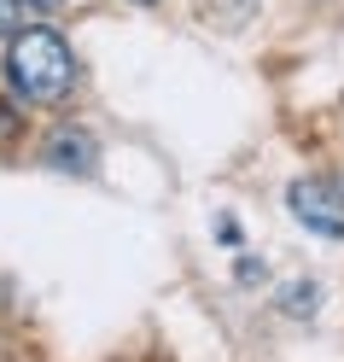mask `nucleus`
<instances>
[{
  "label": "nucleus",
  "mask_w": 344,
  "mask_h": 362,
  "mask_svg": "<svg viewBox=\"0 0 344 362\" xmlns=\"http://www.w3.org/2000/svg\"><path fill=\"white\" fill-rule=\"evenodd\" d=\"M6 82H12V94L18 100H30V105H53L71 94V82H76V59L71 47H64V35L59 30H18L12 35V53H6Z\"/></svg>",
  "instance_id": "nucleus-1"
},
{
  "label": "nucleus",
  "mask_w": 344,
  "mask_h": 362,
  "mask_svg": "<svg viewBox=\"0 0 344 362\" xmlns=\"http://www.w3.org/2000/svg\"><path fill=\"white\" fill-rule=\"evenodd\" d=\"M286 205H292V216L304 222L309 234L344 240V181H333V175H304V181H292V187H286Z\"/></svg>",
  "instance_id": "nucleus-2"
},
{
  "label": "nucleus",
  "mask_w": 344,
  "mask_h": 362,
  "mask_svg": "<svg viewBox=\"0 0 344 362\" xmlns=\"http://www.w3.org/2000/svg\"><path fill=\"white\" fill-rule=\"evenodd\" d=\"M47 164L64 170V175H94L100 170V146L88 141L82 129H59L53 141H47Z\"/></svg>",
  "instance_id": "nucleus-3"
},
{
  "label": "nucleus",
  "mask_w": 344,
  "mask_h": 362,
  "mask_svg": "<svg viewBox=\"0 0 344 362\" xmlns=\"http://www.w3.org/2000/svg\"><path fill=\"white\" fill-rule=\"evenodd\" d=\"M315 304H321V286H315V281L280 286V310H286V315H315Z\"/></svg>",
  "instance_id": "nucleus-4"
},
{
  "label": "nucleus",
  "mask_w": 344,
  "mask_h": 362,
  "mask_svg": "<svg viewBox=\"0 0 344 362\" xmlns=\"http://www.w3.org/2000/svg\"><path fill=\"white\" fill-rule=\"evenodd\" d=\"M24 30V6L18 0H0V35H18Z\"/></svg>",
  "instance_id": "nucleus-5"
},
{
  "label": "nucleus",
  "mask_w": 344,
  "mask_h": 362,
  "mask_svg": "<svg viewBox=\"0 0 344 362\" xmlns=\"http://www.w3.org/2000/svg\"><path fill=\"white\" fill-rule=\"evenodd\" d=\"M12 129H18V117H12V105H0V146L12 141Z\"/></svg>",
  "instance_id": "nucleus-6"
},
{
  "label": "nucleus",
  "mask_w": 344,
  "mask_h": 362,
  "mask_svg": "<svg viewBox=\"0 0 344 362\" xmlns=\"http://www.w3.org/2000/svg\"><path fill=\"white\" fill-rule=\"evenodd\" d=\"M35 6H53V0H35Z\"/></svg>",
  "instance_id": "nucleus-7"
},
{
  "label": "nucleus",
  "mask_w": 344,
  "mask_h": 362,
  "mask_svg": "<svg viewBox=\"0 0 344 362\" xmlns=\"http://www.w3.org/2000/svg\"><path fill=\"white\" fill-rule=\"evenodd\" d=\"M134 6H152V0H134Z\"/></svg>",
  "instance_id": "nucleus-8"
}]
</instances>
